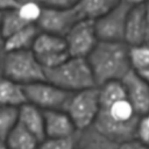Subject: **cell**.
Here are the masks:
<instances>
[{
  "label": "cell",
  "mask_w": 149,
  "mask_h": 149,
  "mask_svg": "<svg viewBox=\"0 0 149 149\" xmlns=\"http://www.w3.org/2000/svg\"><path fill=\"white\" fill-rule=\"evenodd\" d=\"M95 86L121 80L129 71L128 45L125 42L99 41L86 57Z\"/></svg>",
  "instance_id": "cell-1"
},
{
  "label": "cell",
  "mask_w": 149,
  "mask_h": 149,
  "mask_svg": "<svg viewBox=\"0 0 149 149\" xmlns=\"http://www.w3.org/2000/svg\"><path fill=\"white\" fill-rule=\"evenodd\" d=\"M44 78L70 93L97 87L86 58L80 57H69L62 64L44 70Z\"/></svg>",
  "instance_id": "cell-2"
},
{
  "label": "cell",
  "mask_w": 149,
  "mask_h": 149,
  "mask_svg": "<svg viewBox=\"0 0 149 149\" xmlns=\"http://www.w3.org/2000/svg\"><path fill=\"white\" fill-rule=\"evenodd\" d=\"M1 74L21 86L45 80L44 69L31 50L2 52Z\"/></svg>",
  "instance_id": "cell-3"
},
{
  "label": "cell",
  "mask_w": 149,
  "mask_h": 149,
  "mask_svg": "<svg viewBox=\"0 0 149 149\" xmlns=\"http://www.w3.org/2000/svg\"><path fill=\"white\" fill-rule=\"evenodd\" d=\"M64 112L69 115L78 133L91 128L99 112L98 88L91 87L71 93Z\"/></svg>",
  "instance_id": "cell-4"
},
{
  "label": "cell",
  "mask_w": 149,
  "mask_h": 149,
  "mask_svg": "<svg viewBox=\"0 0 149 149\" xmlns=\"http://www.w3.org/2000/svg\"><path fill=\"white\" fill-rule=\"evenodd\" d=\"M26 102H29L41 111H64L65 105L71 95L54 84L42 80L23 86Z\"/></svg>",
  "instance_id": "cell-5"
},
{
  "label": "cell",
  "mask_w": 149,
  "mask_h": 149,
  "mask_svg": "<svg viewBox=\"0 0 149 149\" xmlns=\"http://www.w3.org/2000/svg\"><path fill=\"white\" fill-rule=\"evenodd\" d=\"M30 50L44 70L52 69L70 57L64 37L43 31H38Z\"/></svg>",
  "instance_id": "cell-6"
},
{
  "label": "cell",
  "mask_w": 149,
  "mask_h": 149,
  "mask_svg": "<svg viewBox=\"0 0 149 149\" xmlns=\"http://www.w3.org/2000/svg\"><path fill=\"white\" fill-rule=\"evenodd\" d=\"M66 50L70 57L86 58L99 42L94 22L87 19L78 20L64 36Z\"/></svg>",
  "instance_id": "cell-7"
},
{
  "label": "cell",
  "mask_w": 149,
  "mask_h": 149,
  "mask_svg": "<svg viewBox=\"0 0 149 149\" xmlns=\"http://www.w3.org/2000/svg\"><path fill=\"white\" fill-rule=\"evenodd\" d=\"M130 6L120 2L108 13L94 20V29L99 41L123 42L126 19Z\"/></svg>",
  "instance_id": "cell-8"
},
{
  "label": "cell",
  "mask_w": 149,
  "mask_h": 149,
  "mask_svg": "<svg viewBox=\"0 0 149 149\" xmlns=\"http://www.w3.org/2000/svg\"><path fill=\"white\" fill-rule=\"evenodd\" d=\"M76 7L73 8H48L43 7L42 14L36 22L40 31L64 37L71 27L80 20Z\"/></svg>",
  "instance_id": "cell-9"
},
{
  "label": "cell",
  "mask_w": 149,
  "mask_h": 149,
  "mask_svg": "<svg viewBox=\"0 0 149 149\" xmlns=\"http://www.w3.org/2000/svg\"><path fill=\"white\" fill-rule=\"evenodd\" d=\"M149 40V15H148V5L142 3L133 6L129 8L123 42L129 45H140L148 44Z\"/></svg>",
  "instance_id": "cell-10"
},
{
  "label": "cell",
  "mask_w": 149,
  "mask_h": 149,
  "mask_svg": "<svg viewBox=\"0 0 149 149\" xmlns=\"http://www.w3.org/2000/svg\"><path fill=\"white\" fill-rule=\"evenodd\" d=\"M127 101L137 115H147L149 112V85L148 80L141 78L132 70L120 80Z\"/></svg>",
  "instance_id": "cell-11"
},
{
  "label": "cell",
  "mask_w": 149,
  "mask_h": 149,
  "mask_svg": "<svg viewBox=\"0 0 149 149\" xmlns=\"http://www.w3.org/2000/svg\"><path fill=\"white\" fill-rule=\"evenodd\" d=\"M43 118L44 137H65L78 133L64 111H43Z\"/></svg>",
  "instance_id": "cell-12"
},
{
  "label": "cell",
  "mask_w": 149,
  "mask_h": 149,
  "mask_svg": "<svg viewBox=\"0 0 149 149\" xmlns=\"http://www.w3.org/2000/svg\"><path fill=\"white\" fill-rule=\"evenodd\" d=\"M17 123L33 134L40 142L44 139V118L43 111L36 106L24 102L17 107Z\"/></svg>",
  "instance_id": "cell-13"
},
{
  "label": "cell",
  "mask_w": 149,
  "mask_h": 149,
  "mask_svg": "<svg viewBox=\"0 0 149 149\" xmlns=\"http://www.w3.org/2000/svg\"><path fill=\"white\" fill-rule=\"evenodd\" d=\"M38 31L40 30L35 24L24 26L23 28H21L20 30L3 40L2 52L30 50Z\"/></svg>",
  "instance_id": "cell-14"
},
{
  "label": "cell",
  "mask_w": 149,
  "mask_h": 149,
  "mask_svg": "<svg viewBox=\"0 0 149 149\" xmlns=\"http://www.w3.org/2000/svg\"><path fill=\"white\" fill-rule=\"evenodd\" d=\"M120 2L121 0H78L76 9L81 19L94 21L108 13Z\"/></svg>",
  "instance_id": "cell-15"
},
{
  "label": "cell",
  "mask_w": 149,
  "mask_h": 149,
  "mask_svg": "<svg viewBox=\"0 0 149 149\" xmlns=\"http://www.w3.org/2000/svg\"><path fill=\"white\" fill-rule=\"evenodd\" d=\"M24 102L23 86L0 74V106L17 108Z\"/></svg>",
  "instance_id": "cell-16"
},
{
  "label": "cell",
  "mask_w": 149,
  "mask_h": 149,
  "mask_svg": "<svg viewBox=\"0 0 149 149\" xmlns=\"http://www.w3.org/2000/svg\"><path fill=\"white\" fill-rule=\"evenodd\" d=\"M128 61L133 72L149 81V47L148 44L129 45Z\"/></svg>",
  "instance_id": "cell-17"
},
{
  "label": "cell",
  "mask_w": 149,
  "mask_h": 149,
  "mask_svg": "<svg viewBox=\"0 0 149 149\" xmlns=\"http://www.w3.org/2000/svg\"><path fill=\"white\" fill-rule=\"evenodd\" d=\"M3 143L6 149H37L40 141L21 125L16 123L5 139Z\"/></svg>",
  "instance_id": "cell-18"
},
{
  "label": "cell",
  "mask_w": 149,
  "mask_h": 149,
  "mask_svg": "<svg viewBox=\"0 0 149 149\" xmlns=\"http://www.w3.org/2000/svg\"><path fill=\"white\" fill-rule=\"evenodd\" d=\"M99 111L102 112L105 115H107L109 119L114 121H119V122H128L140 116L135 113L132 105L127 101L126 98L116 100L108 106L100 107Z\"/></svg>",
  "instance_id": "cell-19"
},
{
  "label": "cell",
  "mask_w": 149,
  "mask_h": 149,
  "mask_svg": "<svg viewBox=\"0 0 149 149\" xmlns=\"http://www.w3.org/2000/svg\"><path fill=\"white\" fill-rule=\"evenodd\" d=\"M79 146L86 149H119V144L101 136L92 128L79 132Z\"/></svg>",
  "instance_id": "cell-20"
},
{
  "label": "cell",
  "mask_w": 149,
  "mask_h": 149,
  "mask_svg": "<svg viewBox=\"0 0 149 149\" xmlns=\"http://www.w3.org/2000/svg\"><path fill=\"white\" fill-rule=\"evenodd\" d=\"M97 88H98L99 108L108 106L116 100L126 98L125 90H123V86L120 80L105 83L100 86H97Z\"/></svg>",
  "instance_id": "cell-21"
},
{
  "label": "cell",
  "mask_w": 149,
  "mask_h": 149,
  "mask_svg": "<svg viewBox=\"0 0 149 149\" xmlns=\"http://www.w3.org/2000/svg\"><path fill=\"white\" fill-rule=\"evenodd\" d=\"M24 26H27V23L21 20L15 8L6 10L0 14V27H1V34L3 40L10 36L12 34L16 33Z\"/></svg>",
  "instance_id": "cell-22"
},
{
  "label": "cell",
  "mask_w": 149,
  "mask_h": 149,
  "mask_svg": "<svg viewBox=\"0 0 149 149\" xmlns=\"http://www.w3.org/2000/svg\"><path fill=\"white\" fill-rule=\"evenodd\" d=\"M15 9L23 22L27 24H36L42 14L43 6L38 1H24L20 2Z\"/></svg>",
  "instance_id": "cell-23"
},
{
  "label": "cell",
  "mask_w": 149,
  "mask_h": 149,
  "mask_svg": "<svg viewBox=\"0 0 149 149\" xmlns=\"http://www.w3.org/2000/svg\"><path fill=\"white\" fill-rule=\"evenodd\" d=\"M79 136L78 133L65 137H44L37 149H78Z\"/></svg>",
  "instance_id": "cell-24"
},
{
  "label": "cell",
  "mask_w": 149,
  "mask_h": 149,
  "mask_svg": "<svg viewBox=\"0 0 149 149\" xmlns=\"http://www.w3.org/2000/svg\"><path fill=\"white\" fill-rule=\"evenodd\" d=\"M17 123V108L0 106V140L5 141L9 132Z\"/></svg>",
  "instance_id": "cell-25"
},
{
  "label": "cell",
  "mask_w": 149,
  "mask_h": 149,
  "mask_svg": "<svg viewBox=\"0 0 149 149\" xmlns=\"http://www.w3.org/2000/svg\"><path fill=\"white\" fill-rule=\"evenodd\" d=\"M135 139L146 144L149 143V116L148 114L139 116V120L135 127Z\"/></svg>",
  "instance_id": "cell-26"
},
{
  "label": "cell",
  "mask_w": 149,
  "mask_h": 149,
  "mask_svg": "<svg viewBox=\"0 0 149 149\" xmlns=\"http://www.w3.org/2000/svg\"><path fill=\"white\" fill-rule=\"evenodd\" d=\"M38 2L48 8H73L78 0H38Z\"/></svg>",
  "instance_id": "cell-27"
},
{
  "label": "cell",
  "mask_w": 149,
  "mask_h": 149,
  "mask_svg": "<svg viewBox=\"0 0 149 149\" xmlns=\"http://www.w3.org/2000/svg\"><path fill=\"white\" fill-rule=\"evenodd\" d=\"M119 149H149V147H148V144H146L136 139H133V140L126 141L123 143H120Z\"/></svg>",
  "instance_id": "cell-28"
},
{
  "label": "cell",
  "mask_w": 149,
  "mask_h": 149,
  "mask_svg": "<svg viewBox=\"0 0 149 149\" xmlns=\"http://www.w3.org/2000/svg\"><path fill=\"white\" fill-rule=\"evenodd\" d=\"M16 0H0V13H3L9 9H14L17 6Z\"/></svg>",
  "instance_id": "cell-29"
},
{
  "label": "cell",
  "mask_w": 149,
  "mask_h": 149,
  "mask_svg": "<svg viewBox=\"0 0 149 149\" xmlns=\"http://www.w3.org/2000/svg\"><path fill=\"white\" fill-rule=\"evenodd\" d=\"M122 2H125L126 5L133 7V6H137V5H142V3H147V0H121Z\"/></svg>",
  "instance_id": "cell-30"
},
{
  "label": "cell",
  "mask_w": 149,
  "mask_h": 149,
  "mask_svg": "<svg viewBox=\"0 0 149 149\" xmlns=\"http://www.w3.org/2000/svg\"><path fill=\"white\" fill-rule=\"evenodd\" d=\"M2 44H3V37H2V34H1V27H0V52H2Z\"/></svg>",
  "instance_id": "cell-31"
},
{
  "label": "cell",
  "mask_w": 149,
  "mask_h": 149,
  "mask_svg": "<svg viewBox=\"0 0 149 149\" xmlns=\"http://www.w3.org/2000/svg\"><path fill=\"white\" fill-rule=\"evenodd\" d=\"M0 149H6L5 143H3V141H1V140H0Z\"/></svg>",
  "instance_id": "cell-32"
},
{
  "label": "cell",
  "mask_w": 149,
  "mask_h": 149,
  "mask_svg": "<svg viewBox=\"0 0 149 149\" xmlns=\"http://www.w3.org/2000/svg\"><path fill=\"white\" fill-rule=\"evenodd\" d=\"M17 1V3H20V2H24V1H38V0H16Z\"/></svg>",
  "instance_id": "cell-33"
},
{
  "label": "cell",
  "mask_w": 149,
  "mask_h": 149,
  "mask_svg": "<svg viewBox=\"0 0 149 149\" xmlns=\"http://www.w3.org/2000/svg\"><path fill=\"white\" fill-rule=\"evenodd\" d=\"M1 58H2V52H0V74H1Z\"/></svg>",
  "instance_id": "cell-34"
},
{
  "label": "cell",
  "mask_w": 149,
  "mask_h": 149,
  "mask_svg": "<svg viewBox=\"0 0 149 149\" xmlns=\"http://www.w3.org/2000/svg\"><path fill=\"white\" fill-rule=\"evenodd\" d=\"M78 149H86V148H84V147H81V146H79V147H78Z\"/></svg>",
  "instance_id": "cell-35"
}]
</instances>
